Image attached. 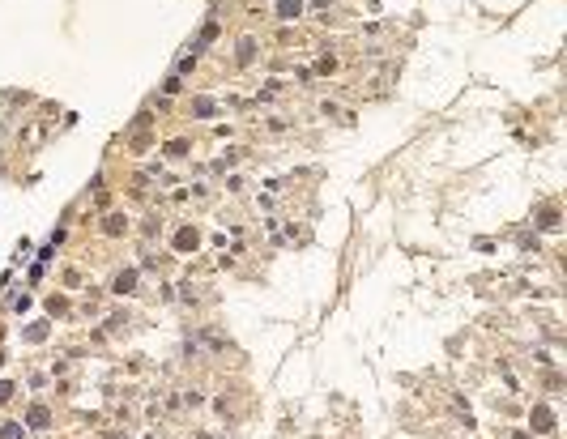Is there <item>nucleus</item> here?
<instances>
[{
	"mask_svg": "<svg viewBox=\"0 0 567 439\" xmlns=\"http://www.w3.org/2000/svg\"><path fill=\"white\" fill-rule=\"evenodd\" d=\"M132 281H137V273H119V281H115V290H119V294H128V290H132Z\"/></svg>",
	"mask_w": 567,
	"mask_h": 439,
	"instance_id": "1",
	"label": "nucleus"
},
{
	"mask_svg": "<svg viewBox=\"0 0 567 439\" xmlns=\"http://www.w3.org/2000/svg\"><path fill=\"white\" fill-rule=\"evenodd\" d=\"M533 422H537L533 431H550V414H546V409H537V414H533Z\"/></svg>",
	"mask_w": 567,
	"mask_h": 439,
	"instance_id": "3",
	"label": "nucleus"
},
{
	"mask_svg": "<svg viewBox=\"0 0 567 439\" xmlns=\"http://www.w3.org/2000/svg\"><path fill=\"white\" fill-rule=\"evenodd\" d=\"M30 426H47V409H43V405L30 409Z\"/></svg>",
	"mask_w": 567,
	"mask_h": 439,
	"instance_id": "2",
	"label": "nucleus"
}]
</instances>
